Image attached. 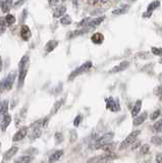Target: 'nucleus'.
<instances>
[{"mask_svg": "<svg viewBox=\"0 0 162 163\" xmlns=\"http://www.w3.org/2000/svg\"><path fill=\"white\" fill-rule=\"evenodd\" d=\"M54 139H55V144H56V145L61 144L62 142H63V135H62V133H59V132L55 133Z\"/></svg>", "mask_w": 162, "mask_h": 163, "instance_id": "c85d7f7f", "label": "nucleus"}, {"mask_svg": "<svg viewBox=\"0 0 162 163\" xmlns=\"http://www.w3.org/2000/svg\"><path fill=\"white\" fill-rule=\"evenodd\" d=\"M33 156L30 155H23V156H20L14 160V163H31L33 161Z\"/></svg>", "mask_w": 162, "mask_h": 163, "instance_id": "4be33fe9", "label": "nucleus"}, {"mask_svg": "<svg viewBox=\"0 0 162 163\" xmlns=\"http://www.w3.org/2000/svg\"><path fill=\"white\" fill-rule=\"evenodd\" d=\"M29 61H30V56H29V54L24 55V56L21 57V59L20 60V62H18V70L28 68Z\"/></svg>", "mask_w": 162, "mask_h": 163, "instance_id": "a211bd4d", "label": "nucleus"}, {"mask_svg": "<svg viewBox=\"0 0 162 163\" xmlns=\"http://www.w3.org/2000/svg\"><path fill=\"white\" fill-rule=\"evenodd\" d=\"M156 163H162V154H157Z\"/></svg>", "mask_w": 162, "mask_h": 163, "instance_id": "ea45409f", "label": "nucleus"}, {"mask_svg": "<svg viewBox=\"0 0 162 163\" xmlns=\"http://www.w3.org/2000/svg\"><path fill=\"white\" fill-rule=\"evenodd\" d=\"M159 62H160V63H162V57L160 58V60H159Z\"/></svg>", "mask_w": 162, "mask_h": 163, "instance_id": "37998d69", "label": "nucleus"}, {"mask_svg": "<svg viewBox=\"0 0 162 163\" xmlns=\"http://www.w3.org/2000/svg\"><path fill=\"white\" fill-rule=\"evenodd\" d=\"M152 14H153V12H147V10H146V12H144V13H143V17H150V16H152Z\"/></svg>", "mask_w": 162, "mask_h": 163, "instance_id": "58836bf2", "label": "nucleus"}, {"mask_svg": "<svg viewBox=\"0 0 162 163\" xmlns=\"http://www.w3.org/2000/svg\"><path fill=\"white\" fill-rule=\"evenodd\" d=\"M128 5H123V6H121V7H118V8H116V9H114L112 13L113 14H116V16H118V14H123V13H126L127 10H128Z\"/></svg>", "mask_w": 162, "mask_h": 163, "instance_id": "bb28decb", "label": "nucleus"}, {"mask_svg": "<svg viewBox=\"0 0 162 163\" xmlns=\"http://www.w3.org/2000/svg\"><path fill=\"white\" fill-rule=\"evenodd\" d=\"M159 6H160V1H153L148 5V7H147V12H153L154 10H155L156 8H158Z\"/></svg>", "mask_w": 162, "mask_h": 163, "instance_id": "cd10ccee", "label": "nucleus"}, {"mask_svg": "<svg viewBox=\"0 0 162 163\" xmlns=\"http://www.w3.org/2000/svg\"><path fill=\"white\" fill-rule=\"evenodd\" d=\"M153 131L156 133H160L162 132V119L158 120L157 122H155L153 125Z\"/></svg>", "mask_w": 162, "mask_h": 163, "instance_id": "7c9ffc66", "label": "nucleus"}, {"mask_svg": "<svg viewBox=\"0 0 162 163\" xmlns=\"http://www.w3.org/2000/svg\"><path fill=\"white\" fill-rule=\"evenodd\" d=\"M151 143L155 146H160L162 144V138L160 136H155V137H152L151 138Z\"/></svg>", "mask_w": 162, "mask_h": 163, "instance_id": "c756f323", "label": "nucleus"}, {"mask_svg": "<svg viewBox=\"0 0 162 163\" xmlns=\"http://www.w3.org/2000/svg\"><path fill=\"white\" fill-rule=\"evenodd\" d=\"M4 21H5L6 25H8V26H12V25H13V24H16V16H13V14L7 13V14H6V16L4 17Z\"/></svg>", "mask_w": 162, "mask_h": 163, "instance_id": "393cba45", "label": "nucleus"}, {"mask_svg": "<svg viewBox=\"0 0 162 163\" xmlns=\"http://www.w3.org/2000/svg\"><path fill=\"white\" fill-rule=\"evenodd\" d=\"M16 81V73H9L7 75L4 79L0 81V92L9 91L12 89V86Z\"/></svg>", "mask_w": 162, "mask_h": 163, "instance_id": "f257e3e1", "label": "nucleus"}, {"mask_svg": "<svg viewBox=\"0 0 162 163\" xmlns=\"http://www.w3.org/2000/svg\"><path fill=\"white\" fill-rule=\"evenodd\" d=\"M20 35H21V38L23 39L24 41H28L32 37L31 29L29 28L27 25H23L21 26V28Z\"/></svg>", "mask_w": 162, "mask_h": 163, "instance_id": "6e6552de", "label": "nucleus"}, {"mask_svg": "<svg viewBox=\"0 0 162 163\" xmlns=\"http://www.w3.org/2000/svg\"><path fill=\"white\" fill-rule=\"evenodd\" d=\"M18 152V147L16 146H12L7 150L4 155H3V162H6V161H9L10 159L14 157V155H16Z\"/></svg>", "mask_w": 162, "mask_h": 163, "instance_id": "0eeeda50", "label": "nucleus"}, {"mask_svg": "<svg viewBox=\"0 0 162 163\" xmlns=\"http://www.w3.org/2000/svg\"><path fill=\"white\" fill-rule=\"evenodd\" d=\"M64 101H65V98H61L59 100H57V101L54 103L52 108H51V111H50L51 115H54V114H56L58 111H59V109L61 108V106L64 104Z\"/></svg>", "mask_w": 162, "mask_h": 163, "instance_id": "ddd939ff", "label": "nucleus"}, {"mask_svg": "<svg viewBox=\"0 0 162 163\" xmlns=\"http://www.w3.org/2000/svg\"><path fill=\"white\" fill-rule=\"evenodd\" d=\"M128 65H130V61L127 60H124V61H121L119 64L115 65L112 69L109 70L110 73H116V72H123V70H126Z\"/></svg>", "mask_w": 162, "mask_h": 163, "instance_id": "1a4fd4ad", "label": "nucleus"}, {"mask_svg": "<svg viewBox=\"0 0 162 163\" xmlns=\"http://www.w3.org/2000/svg\"><path fill=\"white\" fill-rule=\"evenodd\" d=\"M12 117L8 113L2 117V120H1V122H0V128H1L2 132L6 131L7 128H8L10 125V123H12Z\"/></svg>", "mask_w": 162, "mask_h": 163, "instance_id": "9d476101", "label": "nucleus"}, {"mask_svg": "<svg viewBox=\"0 0 162 163\" xmlns=\"http://www.w3.org/2000/svg\"><path fill=\"white\" fill-rule=\"evenodd\" d=\"M149 150H150V147L148 145H143L141 147V150H140V154H141V155H146L149 152Z\"/></svg>", "mask_w": 162, "mask_h": 163, "instance_id": "f704fd0d", "label": "nucleus"}, {"mask_svg": "<svg viewBox=\"0 0 162 163\" xmlns=\"http://www.w3.org/2000/svg\"><path fill=\"white\" fill-rule=\"evenodd\" d=\"M13 6V2L12 0H4V1H0V8L3 12L7 13L12 9V7Z\"/></svg>", "mask_w": 162, "mask_h": 163, "instance_id": "2eb2a0df", "label": "nucleus"}, {"mask_svg": "<svg viewBox=\"0 0 162 163\" xmlns=\"http://www.w3.org/2000/svg\"><path fill=\"white\" fill-rule=\"evenodd\" d=\"M27 73H28V68L18 70V84H17V88H21V87H23L25 77H27Z\"/></svg>", "mask_w": 162, "mask_h": 163, "instance_id": "dca6fc26", "label": "nucleus"}, {"mask_svg": "<svg viewBox=\"0 0 162 163\" xmlns=\"http://www.w3.org/2000/svg\"><path fill=\"white\" fill-rule=\"evenodd\" d=\"M141 108H142V101L141 100H138V101H136L134 107H132V117H136L139 115V112L141 111Z\"/></svg>", "mask_w": 162, "mask_h": 163, "instance_id": "412c9836", "label": "nucleus"}, {"mask_svg": "<svg viewBox=\"0 0 162 163\" xmlns=\"http://www.w3.org/2000/svg\"><path fill=\"white\" fill-rule=\"evenodd\" d=\"M160 114H161V111L158 109V110H155L154 112L152 113V115L150 116V118H151V120H155V119H157L158 117L160 116Z\"/></svg>", "mask_w": 162, "mask_h": 163, "instance_id": "e433bc0d", "label": "nucleus"}, {"mask_svg": "<svg viewBox=\"0 0 162 163\" xmlns=\"http://www.w3.org/2000/svg\"><path fill=\"white\" fill-rule=\"evenodd\" d=\"M151 51L154 55H157V56H160L162 55V48H157V47H152L151 48Z\"/></svg>", "mask_w": 162, "mask_h": 163, "instance_id": "473e14b6", "label": "nucleus"}, {"mask_svg": "<svg viewBox=\"0 0 162 163\" xmlns=\"http://www.w3.org/2000/svg\"><path fill=\"white\" fill-rule=\"evenodd\" d=\"M66 12V6L65 5H58L54 8V12H53V16L55 18H58V17H62L65 14Z\"/></svg>", "mask_w": 162, "mask_h": 163, "instance_id": "f8f14e48", "label": "nucleus"}, {"mask_svg": "<svg viewBox=\"0 0 162 163\" xmlns=\"http://www.w3.org/2000/svg\"><path fill=\"white\" fill-rule=\"evenodd\" d=\"M102 149L104 150L105 152H108V153H110V152H111L112 150H113V147H112V145H105V146H103L102 147Z\"/></svg>", "mask_w": 162, "mask_h": 163, "instance_id": "4c0bfd02", "label": "nucleus"}, {"mask_svg": "<svg viewBox=\"0 0 162 163\" xmlns=\"http://www.w3.org/2000/svg\"><path fill=\"white\" fill-rule=\"evenodd\" d=\"M2 68H3V61H2V57L0 56V72L2 70Z\"/></svg>", "mask_w": 162, "mask_h": 163, "instance_id": "79ce46f5", "label": "nucleus"}, {"mask_svg": "<svg viewBox=\"0 0 162 163\" xmlns=\"http://www.w3.org/2000/svg\"><path fill=\"white\" fill-rule=\"evenodd\" d=\"M25 3V1H17L16 3H13V7H17V6H21V5H23Z\"/></svg>", "mask_w": 162, "mask_h": 163, "instance_id": "a19ab883", "label": "nucleus"}, {"mask_svg": "<svg viewBox=\"0 0 162 163\" xmlns=\"http://www.w3.org/2000/svg\"><path fill=\"white\" fill-rule=\"evenodd\" d=\"M28 131H29V128L28 127H21L18 131L13 135L12 137V142H20V141L24 140L25 137L28 135Z\"/></svg>", "mask_w": 162, "mask_h": 163, "instance_id": "423d86ee", "label": "nucleus"}, {"mask_svg": "<svg viewBox=\"0 0 162 163\" xmlns=\"http://www.w3.org/2000/svg\"><path fill=\"white\" fill-rule=\"evenodd\" d=\"M92 65H93V63H92L91 61L85 62V63H83L82 65H80L78 68H76L75 70H72V73L68 77V80L69 81H72L73 79H76V77H78V76H80V75H82V73L88 72V70H89L92 68Z\"/></svg>", "mask_w": 162, "mask_h": 163, "instance_id": "f03ea898", "label": "nucleus"}, {"mask_svg": "<svg viewBox=\"0 0 162 163\" xmlns=\"http://www.w3.org/2000/svg\"><path fill=\"white\" fill-rule=\"evenodd\" d=\"M7 112H8V101L4 100L2 101L1 105H0V115H2V117L6 115Z\"/></svg>", "mask_w": 162, "mask_h": 163, "instance_id": "5701e85b", "label": "nucleus"}, {"mask_svg": "<svg viewBox=\"0 0 162 163\" xmlns=\"http://www.w3.org/2000/svg\"><path fill=\"white\" fill-rule=\"evenodd\" d=\"M91 41L94 44H102L104 41V36L101 33H94L91 37Z\"/></svg>", "mask_w": 162, "mask_h": 163, "instance_id": "aec40b11", "label": "nucleus"}, {"mask_svg": "<svg viewBox=\"0 0 162 163\" xmlns=\"http://www.w3.org/2000/svg\"><path fill=\"white\" fill-rule=\"evenodd\" d=\"M41 135H42V131H41V128H35L32 131V133H31V135H30V139H31L32 141L37 140V139H39L40 137H41Z\"/></svg>", "mask_w": 162, "mask_h": 163, "instance_id": "b1692460", "label": "nucleus"}, {"mask_svg": "<svg viewBox=\"0 0 162 163\" xmlns=\"http://www.w3.org/2000/svg\"><path fill=\"white\" fill-rule=\"evenodd\" d=\"M147 116H148V113L147 112H144V113H142V114H140V115H138V116H136L135 118H134V124L135 127H138V125H141L143 122H144L145 120H146V118H147Z\"/></svg>", "mask_w": 162, "mask_h": 163, "instance_id": "6ab92c4d", "label": "nucleus"}, {"mask_svg": "<svg viewBox=\"0 0 162 163\" xmlns=\"http://www.w3.org/2000/svg\"><path fill=\"white\" fill-rule=\"evenodd\" d=\"M58 44H59V42H58L57 40H50V41H48V42L46 43V45H45V51H46V53L52 52L55 48L58 46Z\"/></svg>", "mask_w": 162, "mask_h": 163, "instance_id": "f3484780", "label": "nucleus"}, {"mask_svg": "<svg viewBox=\"0 0 162 163\" xmlns=\"http://www.w3.org/2000/svg\"><path fill=\"white\" fill-rule=\"evenodd\" d=\"M161 32H162V30H161Z\"/></svg>", "mask_w": 162, "mask_h": 163, "instance_id": "c03bdc74", "label": "nucleus"}, {"mask_svg": "<svg viewBox=\"0 0 162 163\" xmlns=\"http://www.w3.org/2000/svg\"><path fill=\"white\" fill-rule=\"evenodd\" d=\"M106 102V107L107 109L111 110L112 112H117V111L120 110V105H119V102L117 100H114L112 97H109L105 100Z\"/></svg>", "mask_w": 162, "mask_h": 163, "instance_id": "39448f33", "label": "nucleus"}, {"mask_svg": "<svg viewBox=\"0 0 162 163\" xmlns=\"http://www.w3.org/2000/svg\"><path fill=\"white\" fill-rule=\"evenodd\" d=\"M82 120H83V116L81 115V114L76 115L75 120H73V125H75V127H79V125L81 124V122H82Z\"/></svg>", "mask_w": 162, "mask_h": 163, "instance_id": "72a5a7b5", "label": "nucleus"}, {"mask_svg": "<svg viewBox=\"0 0 162 163\" xmlns=\"http://www.w3.org/2000/svg\"><path fill=\"white\" fill-rule=\"evenodd\" d=\"M105 20V16H98V17H95L93 20H91L89 23H88L87 27L88 29H92V28H95V27H98L99 25H101V23L103 21Z\"/></svg>", "mask_w": 162, "mask_h": 163, "instance_id": "4468645a", "label": "nucleus"}, {"mask_svg": "<svg viewBox=\"0 0 162 163\" xmlns=\"http://www.w3.org/2000/svg\"><path fill=\"white\" fill-rule=\"evenodd\" d=\"M76 139H78V134H76V132L71 131V133H69V141H71V143L76 142Z\"/></svg>", "mask_w": 162, "mask_h": 163, "instance_id": "2f4dec72", "label": "nucleus"}, {"mask_svg": "<svg viewBox=\"0 0 162 163\" xmlns=\"http://www.w3.org/2000/svg\"><path fill=\"white\" fill-rule=\"evenodd\" d=\"M5 21H4V18H0V34H3L5 31V28H6V26H5Z\"/></svg>", "mask_w": 162, "mask_h": 163, "instance_id": "c9c22d12", "label": "nucleus"}, {"mask_svg": "<svg viewBox=\"0 0 162 163\" xmlns=\"http://www.w3.org/2000/svg\"><path fill=\"white\" fill-rule=\"evenodd\" d=\"M63 153H64V152H63V150H62V149L56 150L55 152H53V153L51 154V156L49 157V159H48V163H55V162H57L62 157Z\"/></svg>", "mask_w": 162, "mask_h": 163, "instance_id": "9b49d317", "label": "nucleus"}, {"mask_svg": "<svg viewBox=\"0 0 162 163\" xmlns=\"http://www.w3.org/2000/svg\"><path fill=\"white\" fill-rule=\"evenodd\" d=\"M113 138H114V133H112V132L106 133V134L101 136L100 138L97 140V142H96L97 148L103 147V146H105V145H108V144L111 143V141L113 140Z\"/></svg>", "mask_w": 162, "mask_h": 163, "instance_id": "20e7f679", "label": "nucleus"}, {"mask_svg": "<svg viewBox=\"0 0 162 163\" xmlns=\"http://www.w3.org/2000/svg\"><path fill=\"white\" fill-rule=\"evenodd\" d=\"M72 23V20L71 16H68V14H64V16L60 18V24L62 26H68Z\"/></svg>", "mask_w": 162, "mask_h": 163, "instance_id": "a878e982", "label": "nucleus"}, {"mask_svg": "<svg viewBox=\"0 0 162 163\" xmlns=\"http://www.w3.org/2000/svg\"><path fill=\"white\" fill-rule=\"evenodd\" d=\"M140 134H141V131H134V132H132L131 134L123 140V142L120 144L119 149L120 150H123V149H126V148H127L128 146H131L132 144L134 143L136 140H137L138 136Z\"/></svg>", "mask_w": 162, "mask_h": 163, "instance_id": "7ed1b4c3", "label": "nucleus"}]
</instances>
